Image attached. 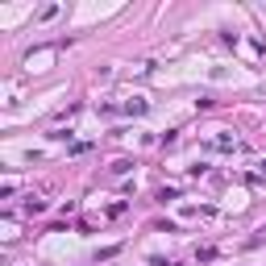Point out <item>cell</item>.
I'll return each mask as SVG.
<instances>
[{"mask_svg":"<svg viewBox=\"0 0 266 266\" xmlns=\"http://www.w3.org/2000/svg\"><path fill=\"white\" fill-rule=\"evenodd\" d=\"M154 266H175V262H167V258H154Z\"/></svg>","mask_w":266,"mask_h":266,"instance_id":"cell-1","label":"cell"}]
</instances>
